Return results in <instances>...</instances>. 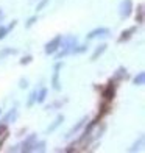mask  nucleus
Segmentation results:
<instances>
[{"label": "nucleus", "instance_id": "nucleus-13", "mask_svg": "<svg viewBox=\"0 0 145 153\" xmlns=\"http://www.w3.org/2000/svg\"><path fill=\"white\" fill-rule=\"evenodd\" d=\"M47 92H48L47 88H42L39 92L36 91V102H38V103H44L45 99H47Z\"/></svg>", "mask_w": 145, "mask_h": 153}, {"label": "nucleus", "instance_id": "nucleus-12", "mask_svg": "<svg viewBox=\"0 0 145 153\" xmlns=\"http://www.w3.org/2000/svg\"><path fill=\"white\" fill-rule=\"evenodd\" d=\"M17 117V109L16 108H13V109H10L8 111V114H5V117L2 119V123H10V122H13Z\"/></svg>", "mask_w": 145, "mask_h": 153}, {"label": "nucleus", "instance_id": "nucleus-10", "mask_svg": "<svg viewBox=\"0 0 145 153\" xmlns=\"http://www.w3.org/2000/svg\"><path fill=\"white\" fill-rule=\"evenodd\" d=\"M125 78H128L127 69H125V67H119V69L115 71V74H114L112 81H122V80H125Z\"/></svg>", "mask_w": 145, "mask_h": 153}, {"label": "nucleus", "instance_id": "nucleus-27", "mask_svg": "<svg viewBox=\"0 0 145 153\" xmlns=\"http://www.w3.org/2000/svg\"><path fill=\"white\" fill-rule=\"evenodd\" d=\"M16 24H17V20H13V22H11L8 27H6V28H8V31H11L13 28H14V27H16Z\"/></svg>", "mask_w": 145, "mask_h": 153}, {"label": "nucleus", "instance_id": "nucleus-19", "mask_svg": "<svg viewBox=\"0 0 145 153\" xmlns=\"http://www.w3.org/2000/svg\"><path fill=\"white\" fill-rule=\"evenodd\" d=\"M34 103H36V91H33V92L30 94V99H28V102H27V106L31 108Z\"/></svg>", "mask_w": 145, "mask_h": 153}, {"label": "nucleus", "instance_id": "nucleus-24", "mask_svg": "<svg viewBox=\"0 0 145 153\" xmlns=\"http://www.w3.org/2000/svg\"><path fill=\"white\" fill-rule=\"evenodd\" d=\"M31 61H33V56H30V55H28V56H25V58H22V59H20V64H22V66H25V64H30Z\"/></svg>", "mask_w": 145, "mask_h": 153}, {"label": "nucleus", "instance_id": "nucleus-25", "mask_svg": "<svg viewBox=\"0 0 145 153\" xmlns=\"http://www.w3.org/2000/svg\"><path fill=\"white\" fill-rule=\"evenodd\" d=\"M19 88L20 89H25V88H28V81H27V80H20V85H19Z\"/></svg>", "mask_w": 145, "mask_h": 153}, {"label": "nucleus", "instance_id": "nucleus-7", "mask_svg": "<svg viewBox=\"0 0 145 153\" xmlns=\"http://www.w3.org/2000/svg\"><path fill=\"white\" fill-rule=\"evenodd\" d=\"M87 120H89V119H87V117L84 116V117H83V119H81V120H80V122H78L77 125H73V127H72V130H70V131H69V133L66 134V139L72 137V136H73L75 133H78V131H80V130H81V128H83V127H84V125H86V122H87Z\"/></svg>", "mask_w": 145, "mask_h": 153}, {"label": "nucleus", "instance_id": "nucleus-17", "mask_svg": "<svg viewBox=\"0 0 145 153\" xmlns=\"http://www.w3.org/2000/svg\"><path fill=\"white\" fill-rule=\"evenodd\" d=\"M86 50H87V45H77V44H75V45L72 47V52H70V53L80 55V53H84Z\"/></svg>", "mask_w": 145, "mask_h": 153}, {"label": "nucleus", "instance_id": "nucleus-18", "mask_svg": "<svg viewBox=\"0 0 145 153\" xmlns=\"http://www.w3.org/2000/svg\"><path fill=\"white\" fill-rule=\"evenodd\" d=\"M16 53H17L16 48H3V50L0 52V58L6 56V55H16Z\"/></svg>", "mask_w": 145, "mask_h": 153}, {"label": "nucleus", "instance_id": "nucleus-9", "mask_svg": "<svg viewBox=\"0 0 145 153\" xmlns=\"http://www.w3.org/2000/svg\"><path fill=\"white\" fill-rule=\"evenodd\" d=\"M106 47H108L106 44H100V45H98V47H97L95 50H94L92 56H91V61H97V59H98V58L101 56V55L106 52Z\"/></svg>", "mask_w": 145, "mask_h": 153}, {"label": "nucleus", "instance_id": "nucleus-3", "mask_svg": "<svg viewBox=\"0 0 145 153\" xmlns=\"http://www.w3.org/2000/svg\"><path fill=\"white\" fill-rule=\"evenodd\" d=\"M131 11H133V2H131V0H123V2L120 3V8H119L120 17H122V19L129 17Z\"/></svg>", "mask_w": 145, "mask_h": 153}, {"label": "nucleus", "instance_id": "nucleus-21", "mask_svg": "<svg viewBox=\"0 0 145 153\" xmlns=\"http://www.w3.org/2000/svg\"><path fill=\"white\" fill-rule=\"evenodd\" d=\"M48 2H50V0H41V2L38 3V6H36V11H41V10H44L45 6L48 5Z\"/></svg>", "mask_w": 145, "mask_h": 153}, {"label": "nucleus", "instance_id": "nucleus-11", "mask_svg": "<svg viewBox=\"0 0 145 153\" xmlns=\"http://www.w3.org/2000/svg\"><path fill=\"white\" fill-rule=\"evenodd\" d=\"M63 122H64V116H63V114H59V116L56 117V119H55V120H53V123H52V125H50V127H48V128H47V133H48V134H50V133H53V131H55V130H56V128L59 127V125H61V123H63Z\"/></svg>", "mask_w": 145, "mask_h": 153}, {"label": "nucleus", "instance_id": "nucleus-16", "mask_svg": "<svg viewBox=\"0 0 145 153\" xmlns=\"http://www.w3.org/2000/svg\"><path fill=\"white\" fill-rule=\"evenodd\" d=\"M45 150V141H36L33 144V149H31V152H44Z\"/></svg>", "mask_w": 145, "mask_h": 153}, {"label": "nucleus", "instance_id": "nucleus-29", "mask_svg": "<svg viewBox=\"0 0 145 153\" xmlns=\"http://www.w3.org/2000/svg\"><path fill=\"white\" fill-rule=\"evenodd\" d=\"M0 116H2V108H0Z\"/></svg>", "mask_w": 145, "mask_h": 153}, {"label": "nucleus", "instance_id": "nucleus-23", "mask_svg": "<svg viewBox=\"0 0 145 153\" xmlns=\"http://www.w3.org/2000/svg\"><path fill=\"white\" fill-rule=\"evenodd\" d=\"M10 31H8V28H6V27H3V25H0V41H2L6 34H8Z\"/></svg>", "mask_w": 145, "mask_h": 153}, {"label": "nucleus", "instance_id": "nucleus-1", "mask_svg": "<svg viewBox=\"0 0 145 153\" xmlns=\"http://www.w3.org/2000/svg\"><path fill=\"white\" fill-rule=\"evenodd\" d=\"M61 41H63V36L61 34H58V36H55L50 42H47L45 44V48H44V52L47 53V55H53L55 52L59 48V45H61Z\"/></svg>", "mask_w": 145, "mask_h": 153}, {"label": "nucleus", "instance_id": "nucleus-5", "mask_svg": "<svg viewBox=\"0 0 145 153\" xmlns=\"http://www.w3.org/2000/svg\"><path fill=\"white\" fill-rule=\"evenodd\" d=\"M103 97H105V100H108V102H111L115 97V85H114L112 80L109 81L108 86L105 88V91H103Z\"/></svg>", "mask_w": 145, "mask_h": 153}, {"label": "nucleus", "instance_id": "nucleus-4", "mask_svg": "<svg viewBox=\"0 0 145 153\" xmlns=\"http://www.w3.org/2000/svg\"><path fill=\"white\" fill-rule=\"evenodd\" d=\"M109 34V28H106V27H101V28H95L92 31H89L86 34V39L91 41V39H95V38H100V36H108Z\"/></svg>", "mask_w": 145, "mask_h": 153}, {"label": "nucleus", "instance_id": "nucleus-15", "mask_svg": "<svg viewBox=\"0 0 145 153\" xmlns=\"http://www.w3.org/2000/svg\"><path fill=\"white\" fill-rule=\"evenodd\" d=\"M136 22H137V24H144V5H139V6H137Z\"/></svg>", "mask_w": 145, "mask_h": 153}, {"label": "nucleus", "instance_id": "nucleus-14", "mask_svg": "<svg viewBox=\"0 0 145 153\" xmlns=\"http://www.w3.org/2000/svg\"><path fill=\"white\" fill-rule=\"evenodd\" d=\"M133 83H134L136 86H142L144 83H145V74H144V72H139V74H137L134 78H133Z\"/></svg>", "mask_w": 145, "mask_h": 153}, {"label": "nucleus", "instance_id": "nucleus-26", "mask_svg": "<svg viewBox=\"0 0 145 153\" xmlns=\"http://www.w3.org/2000/svg\"><path fill=\"white\" fill-rule=\"evenodd\" d=\"M6 133V123H2L0 125V136H3Z\"/></svg>", "mask_w": 145, "mask_h": 153}, {"label": "nucleus", "instance_id": "nucleus-28", "mask_svg": "<svg viewBox=\"0 0 145 153\" xmlns=\"http://www.w3.org/2000/svg\"><path fill=\"white\" fill-rule=\"evenodd\" d=\"M3 17V13H2V10H0V19H2Z\"/></svg>", "mask_w": 145, "mask_h": 153}, {"label": "nucleus", "instance_id": "nucleus-8", "mask_svg": "<svg viewBox=\"0 0 145 153\" xmlns=\"http://www.w3.org/2000/svg\"><path fill=\"white\" fill-rule=\"evenodd\" d=\"M136 30H137V27H131V28H128V30H125V31H122V34L119 36V44H122V42H125V41H128L133 34L136 33Z\"/></svg>", "mask_w": 145, "mask_h": 153}, {"label": "nucleus", "instance_id": "nucleus-20", "mask_svg": "<svg viewBox=\"0 0 145 153\" xmlns=\"http://www.w3.org/2000/svg\"><path fill=\"white\" fill-rule=\"evenodd\" d=\"M142 144H144V136H141V139H139V141H137V142H134V145H133V147L129 149V152H136V150L139 149Z\"/></svg>", "mask_w": 145, "mask_h": 153}, {"label": "nucleus", "instance_id": "nucleus-2", "mask_svg": "<svg viewBox=\"0 0 145 153\" xmlns=\"http://www.w3.org/2000/svg\"><path fill=\"white\" fill-rule=\"evenodd\" d=\"M63 67V62H56L53 69V76H52V88L55 91H61V83H59V71Z\"/></svg>", "mask_w": 145, "mask_h": 153}, {"label": "nucleus", "instance_id": "nucleus-6", "mask_svg": "<svg viewBox=\"0 0 145 153\" xmlns=\"http://www.w3.org/2000/svg\"><path fill=\"white\" fill-rule=\"evenodd\" d=\"M38 141V136L36 134H30L28 137L24 141V144H22V149H20V152H31V149H33V144Z\"/></svg>", "mask_w": 145, "mask_h": 153}, {"label": "nucleus", "instance_id": "nucleus-22", "mask_svg": "<svg viewBox=\"0 0 145 153\" xmlns=\"http://www.w3.org/2000/svg\"><path fill=\"white\" fill-rule=\"evenodd\" d=\"M36 20H38V16H31L28 20H27L25 27H27V28H30V27H33V25H34V22H36Z\"/></svg>", "mask_w": 145, "mask_h": 153}]
</instances>
